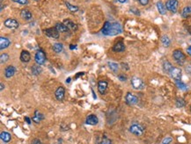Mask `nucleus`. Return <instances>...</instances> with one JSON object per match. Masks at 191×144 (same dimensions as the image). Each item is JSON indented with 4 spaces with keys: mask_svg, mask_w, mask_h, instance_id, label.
<instances>
[{
    "mask_svg": "<svg viewBox=\"0 0 191 144\" xmlns=\"http://www.w3.org/2000/svg\"><path fill=\"white\" fill-rule=\"evenodd\" d=\"M187 52H188V54L189 55L191 56V46H189V48H188V49H187Z\"/></svg>",
    "mask_w": 191,
    "mask_h": 144,
    "instance_id": "40",
    "label": "nucleus"
},
{
    "mask_svg": "<svg viewBox=\"0 0 191 144\" xmlns=\"http://www.w3.org/2000/svg\"><path fill=\"white\" fill-rule=\"evenodd\" d=\"M34 60H35V62H36L37 64H39V65L43 64L45 62V61H46V55H45V53L42 49L38 50L36 52V54H35Z\"/></svg>",
    "mask_w": 191,
    "mask_h": 144,
    "instance_id": "6",
    "label": "nucleus"
},
{
    "mask_svg": "<svg viewBox=\"0 0 191 144\" xmlns=\"http://www.w3.org/2000/svg\"><path fill=\"white\" fill-rule=\"evenodd\" d=\"M185 105V101L182 99H177L176 100V106L177 107H183Z\"/></svg>",
    "mask_w": 191,
    "mask_h": 144,
    "instance_id": "33",
    "label": "nucleus"
},
{
    "mask_svg": "<svg viewBox=\"0 0 191 144\" xmlns=\"http://www.w3.org/2000/svg\"><path fill=\"white\" fill-rule=\"evenodd\" d=\"M125 101H126V104L129 105H135L138 103V98L134 94L128 92L125 97Z\"/></svg>",
    "mask_w": 191,
    "mask_h": 144,
    "instance_id": "5",
    "label": "nucleus"
},
{
    "mask_svg": "<svg viewBox=\"0 0 191 144\" xmlns=\"http://www.w3.org/2000/svg\"><path fill=\"white\" fill-rule=\"evenodd\" d=\"M9 59V55L7 54H2L1 55V58H0V61H1V63L3 64V63H5V62H6Z\"/></svg>",
    "mask_w": 191,
    "mask_h": 144,
    "instance_id": "32",
    "label": "nucleus"
},
{
    "mask_svg": "<svg viewBox=\"0 0 191 144\" xmlns=\"http://www.w3.org/2000/svg\"><path fill=\"white\" fill-rule=\"evenodd\" d=\"M101 32H102V34L108 35V36H115V35L122 34L123 28H122V25L119 23H111V22L107 21L103 25Z\"/></svg>",
    "mask_w": 191,
    "mask_h": 144,
    "instance_id": "1",
    "label": "nucleus"
},
{
    "mask_svg": "<svg viewBox=\"0 0 191 144\" xmlns=\"http://www.w3.org/2000/svg\"><path fill=\"white\" fill-rule=\"evenodd\" d=\"M85 123L88 124V125H92V126L97 125L98 124V118H97V116L94 115V114H91V115L87 116L86 119H85Z\"/></svg>",
    "mask_w": 191,
    "mask_h": 144,
    "instance_id": "12",
    "label": "nucleus"
},
{
    "mask_svg": "<svg viewBox=\"0 0 191 144\" xmlns=\"http://www.w3.org/2000/svg\"><path fill=\"white\" fill-rule=\"evenodd\" d=\"M15 72H16V69L11 65V66H8L5 69V76L6 78H10V77L14 76Z\"/></svg>",
    "mask_w": 191,
    "mask_h": 144,
    "instance_id": "14",
    "label": "nucleus"
},
{
    "mask_svg": "<svg viewBox=\"0 0 191 144\" xmlns=\"http://www.w3.org/2000/svg\"><path fill=\"white\" fill-rule=\"evenodd\" d=\"M137 1H138L142 5H146L149 3V0H137Z\"/></svg>",
    "mask_w": 191,
    "mask_h": 144,
    "instance_id": "37",
    "label": "nucleus"
},
{
    "mask_svg": "<svg viewBox=\"0 0 191 144\" xmlns=\"http://www.w3.org/2000/svg\"><path fill=\"white\" fill-rule=\"evenodd\" d=\"M130 132L137 136H141L144 134V127L139 124H133L130 127Z\"/></svg>",
    "mask_w": 191,
    "mask_h": 144,
    "instance_id": "4",
    "label": "nucleus"
},
{
    "mask_svg": "<svg viewBox=\"0 0 191 144\" xmlns=\"http://www.w3.org/2000/svg\"><path fill=\"white\" fill-rule=\"evenodd\" d=\"M65 5H66V6L68 7V9L71 11V12H78V6H75V5H71L70 3H68V2H65Z\"/></svg>",
    "mask_w": 191,
    "mask_h": 144,
    "instance_id": "30",
    "label": "nucleus"
},
{
    "mask_svg": "<svg viewBox=\"0 0 191 144\" xmlns=\"http://www.w3.org/2000/svg\"><path fill=\"white\" fill-rule=\"evenodd\" d=\"M172 141H173L172 137H166L162 141V144H170L172 142Z\"/></svg>",
    "mask_w": 191,
    "mask_h": 144,
    "instance_id": "35",
    "label": "nucleus"
},
{
    "mask_svg": "<svg viewBox=\"0 0 191 144\" xmlns=\"http://www.w3.org/2000/svg\"><path fill=\"white\" fill-rule=\"evenodd\" d=\"M81 75H84V72H81V73H79V74H78V75H77V76H76V77H75V78H78V76H81Z\"/></svg>",
    "mask_w": 191,
    "mask_h": 144,
    "instance_id": "42",
    "label": "nucleus"
},
{
    "mask_svg": "<svg viewBox=\"0 0 191 144\" xmlns=\"http://www.w3.org/2000/svg\"><path fill=\"white\" fill-rule=\"evenodd\" d=\"M64 95H65V90L64 87L60 86L57 88V90L55 92V96L57 98V99L59 100V101H62L64 99Z\"/></svg>",
    "mask_w": 191,
    "mask_h": 144,
    "instance_id": "11",
    "label": "nucleus"
},
{
    "mask_svg": "<svg viewBox=\"0 0 191 144\" xmlns=\"http://www.w3.org/2000/svg\"><path fill=\"white\" fill-rule=\"evenodd\" d=\"M25 120H26V122H27V123H28V124H30V123H31V121H30V119H29L28 117H26Z\"/></svg>",
    "mask_w": 191,
    "mask_h": 144,
    "instance_id": "41",
    "label": "nucleus"
},
{
    "mask_svg": "<svg viewBox=\"0 0 191 144\" xmlns=\"http://www.w3.org/2000/svg\"><path fill=\"white\" fill-rule=\"evenodd\" d=\"M33 144H42V142L39 139H34L33 141Z\"/></svg>",
    "mask_w": 191,
    "mask_h": 144,
    "instance_id": "38",
    "label": "nucleus"
},
{
    "mask_svg": "<svg viewBox=\"0 0 191 144\" xmlns=\"http://www.w3.org/2000/svg\"><path fill=\"white\" fill-rule=\"evenodd\" d=\"M161 42H162L164 47H169L171 42H170V39H169L166 35H164V36L161 38Z\"/></svg>",
    "mask_w": 191,
    "mask_h": 144,
    "instance_id": "25",
    "label": "nucleus"
},
{
    "mask_svg": "<svg viewBox=\"0 0 191 144\" xmlns=\"http://www.w3.org/2000/svg\"><path fill=\"white\" fill-rule=\"evenodd\" d=\"M42 72V69L39 65H34L32 68V73L33 75H39Z\"/></svg>",
    "mask_w": 191,
    "mask_h": 144,
    "instance_id": "28",
    "label": "nucleus"
},
{
    "mask_svg": "<svg viewBox=\"0 0 191 144\" xmlns=\"http://www.w3.org/2000/svg\"><path fill=\"white\" fill-rule=\"evenodd\" d=\"M157 8H158V12H159L160 14H162V15L166 14V7H165V5H163V3H162V2H160V1H159V2L157 3Z\"/></svg>",
    "mask_w": 191,
    "mask_h": 144,
    "instance_id": "21",
    "label": "nucleus"
},
{
    "mask_svg": "<svg viewBox=\"0 0 191 144\" xmlns=\"http://www.w3.org/2000/svg\"><path fill=\"white\" fill-rule=\"evenodd\" d=\"M191 15V6H187L183 9L182 12V16L183 18H187Z\"/></svg>",
    "mask_w": 191,
    "mask_h": 144,
    "instance_id": "24",
    "label": "nucleus"
},
{
    "mask_svg": "<svg viewBox=\"0 0 191 144\" xmlns=\"http://www.w3.org/2000/svg\"><path fill=\"white\" fill-rule=\"evenodd\" d=\"M20 16L23 18L24 19H26V20H28V19H30V18H32V13H31L28 10L24 9V10H22V11H21V12H20Z\"/></svg>",
    "mask_w": 191,
    "mask_h": 144,
    "instance_id": "20",
    "label": "nucleus"
},
{
    "mask_svg": "<svg viewBox=\"0 0 191 144\" xmlns=\"http://www.w3.org/2000/svg\"><path fill=\"white\" fill-rule=\"evenodd\" d=\"M53 49L56 53H60L63 50V45L61 43H55L53 45Z\"/></svg>",
    "mask_w": 191,
    "mask_h": 144,
    "instance_id": "26",
    "label": "nucleus"
},
{
    "mask_svg": "<svg viewBox=\"0 0 191 144\" xmlns=\"http://www.w3.org/2000/svg\"><path fill=\"white\" fill-rule=\"evenodd\" d=\"M100 144H112V142H111V140L108 139L107 136H104L102 138L101 142H100Z\"/></svg>",
    "mask_w": 191,
    "mask_h": 144,
    "instance_id": "34",
    "label": "nucleus"
},
{
    "mask_svg": "<svg viewBox=\"0 0 191 144\" xmlns=\"http://www.w3.org/2000/svg\"><path fill=\"white\" fill-rule=\"evenodd\" d=\"M76 48H77V47H76V46H73V45L71 46V49H76Z\"/></svg>",
    "mask_w": 191,
    "mask_h": 144,
    "instance_id": "43",
    "label": "nucleus"
},
{
    "mask_svg": "<svg viewBox=\"0 0 191 144\" xmlns=\"http://www.w3.org/2000/svg\"><path fill=\"white\" fill-rule=\"evenodd\" d=\"M44 34L50 38H53V39H58L59 38V32L57 30L56 27H51V28L45 29Z\"/></svg>",
    "mask_w": 191,
    "mask_h": 144,
    "instance_id": "7",
    "label": "nucleus"
},
{
    "mask_svg": "<svg viewBox=\"0 0 191 144\" xmlns=\"http://www.w3.org/2000/svg\"><path fill=\"white\" fill-rule=\"evenodd\" d=\"M175 84L176 85L178 86V88H180L181 90H183V91H185V90H187L188 89V87H187V85H185L184 83H182L181 80L180 81H175Z\"/></svg>",
    "mask_w": 191,
    "mask_h": 144,
    "instance_id": "29",
    "label": "nucleus"
},
{
    "mask_svg": "<svg viewBox=\"0 0 191 144\" xmlns=\"http://www.w3.org/2000/svg\"><path fill=\"white\" fill-rule=\"evenodd\" d=\"M31 59V55H30V53L28 51L23 50L20 54V60L21 62H28Z\"/></svg>",
    "mask_w": 191,
    "mask_h": 144,
    "instance_id": "15",
    "label": "nucleus"
},
{
    "mask_svg": "<svg viewBox=\"0 0 191 144\" xmlns=\"http://www.w3.org/2000/svg\"><path fill=\"white\" fill-rule=\"evenodd\" d=\"M131 85H132V87L135 90H137V91L143 90L144 88V86H145L144 81L142 80L141 78L137 77V76L132 77V79H131Z\"/></svg>",
    "mask_w": 191,
    "mask_h": 144,
    "instance_id": "3",
    "label": "nucleus"
},
{
    "mask_svg": "<svg viewBox=\"0 0 191 144\" xmlns=\"http://www.w3.org/2000/svg\"><path fill=\"white\" fill-rule=\"evenodd\" d=\"M173 57L178 64H183L186 61V56L183 52L180 49H176L173 53Z\"/></svg>",
    "mask_w": 191,
    "mask_h": 144,
    "instance_id": "2",
    "label": "nucleus"
},
{
    "mask_svg": "<svg viewBox=\"0 0 191 144\" xmlns=\"http://www.w3.org/2000/svg\"><path fill=\"white\" fill-rule=\"evenodd\" d=\"M173 68V66H172V64L169 62H165L164 63H163V69H164V70L166 71V72H170V70L172 69Z\"/></svg>",
    "mask_w": 191,
    "mask_h": 144,
    "instance_id": "27",
    "label": "nucleus"
},
{
    "mask_svg": "<svg viewBox=\"0 0 191 144\" xmlns=\"http://www.w3.org/2000/svg\"><path fill=\"white\" fill-rule=\"evenodd\" d=\"M64 25H66L67 27H68V29H70V30H72V31L78 30V25H76L74 22H72L71 20H70V19H65L64 20Z\"/></svg>",
    "mask_w": 191,
    "mask_h": 144,
    "instance_id": "18",
    "label": "nucleus"
},
{
    "mask_svg": "<svg viewBox=\"0 0 191 144\" xmlns=\"http://www.w3.org/2000/svg\"><path fill=\"white\" fill-rule=\"evenodd\" d=\"M36 1H37V0H36Z\"/></svg>",
    "mask_w": 191,
    "mask_h": 144,
    "instance_id": "48",
    "label": "nucleus"
},
{
    "mask_svg": "<svg viewBox=\"0 0 191 144\" xmlns=\"http://www.w3.org/2000/svg\"><path fill=\"white\" fill-rule=\"evenodd\" d=\"M70 82H71V77H69L66 80V83H70Z\"/></svg>",
    "mask_w": 191,
    "mask_h": 144,
    "instance_id": "46",
    "label": "nucleus"
},
{
    "mask_svg": "<svg viewBox=\"0 0 191 144\" xmlns=\"http://www.w3.org/2000/svg\"><path fill=\"white\" fill-rule=\"evenodd\" d=\"M4 86H5L4 84H1V91H3V90H4Z\"/></svg>",
    "mask_w": 191,
    "mask_h": 144,
    "instance_id": "44",
    "label": "nucleus"
},
{
    "mask_svg": "<svg viewBox=\"0 0 191 144\" xmlns=\"http://www.w3.org/2000/svg\"><path fill=\"white\" fill-rule=\"evenodd\" d=\"M119 78H120V80H121V81H125L127 77H126L125 76H123V75H120V76H119Z\"/></svg>",
    "mask_w": 191,
    "mask_h": 144,
    "instance_id": "39",
    "label": "nucleus"
},
{
    "mask_svg": "<svg viewBox=\"0 0 191 144\" xmlns=\"http://www.w3.org/2000/svg\"><path fill=\"white\" fill-rule=\"evenodd\" d=\"M15 3H19L20 5H27L28 4V0H12Z\"/></svg>",
    "mask_w": 191,
    "mask_h": 144,
    "instance_id": "36",
    "label": "nucleus"
},
{
    "mask_svg": "<svg viewBox=\"0 0 191 144\" xmlns=\"http://www.w3.org/2000/svg\"><path fill=\"white\" fill-rule=\"evenodd\" d=\"M11 44L10 41L5 37H0V49L3 50L6 48H8L9 45Z\"/></svg>",
    "mask_w": 191,
    "mask_h": 144,
    "instance_id": "16",
    "label": "nucleus"
},
{
    "mask_svg": "<svg viewBox=\"0 0 191 144\" xmlns=\"http://www.w3.org/2000/svg\"><path fill=\"white\" fill-rule=\"evenodd\" d=\"M124 44L122 42H118L113 47V51H115V52H123V51H124Z\"/></svg>",
    "mask_w": 191,
    "mask_h": 144,
    "instance_id": "17",
    "label": "nucleus"
},
{
    "mask_svg": "<svg viewBox=\"0 0 191 144\" xmlns=\"http://www.w3.org/2000/svg\"><path fill=\"white\" fill-rule=\"evenodd\" d=\"M55 27L57 28V30L58 32H61V33H65L68 30V27L64 24H63V23H57V25H56Z\"/></svg>",
    "mask_w": 191,
    "mask_h": 144,
    "instance_id": "23",
    "label": "nucleus"
},
{
    "mask_svg": "<svg viewBox=\"0 0 191 144\" xmlns=\"http://www.w3.org/2000/svg\"><path fill=\"white\" fill-rule=\"evenodd\" d=\"M5 25L8 28H12V29H16L19 27V23L16 19L14 18H8L4 22Z\"/></svg>",
    "mask_w": 191,
    "mask_h": 144,
    "instance_id": "10",
    "label": "nucleus"
},
{
    "mask_svg": "<svg viewBox=\"0 0 191 144\" xmlns=\"http://www.w3.org/2000/svg\"><path fill=\"white\" fill-rule=\"evenodd\" d=\"M108 82L107 81H100L98 83V91L101 94H104L108 89Z\"/></svg>",
    "mask_w": 191,
    "mask_h": 144,
    "instance_id": "13",
    "label": "nucleus"
},
{
    "mask_svg": "<svg viewBox=\"0 0 191 144\" xmlns=\"http://www.w3.org/2000/svg\"><path fill=\"white\" fill-rule=\"evenodd\" d=\"M118 1H119L120 3H125V2H126L127 0H118Z\"/></svg>",
    "mask_w": 191,
    "mask_h": 144,
    "instance_id": "45",
    "label": "nucleus"
},
{
    "mask_svg": "<svg viewBox=\"0 0 191 144\" xmlns=\"http://www.w3.org/2000/svg\"><path fill=\"white\" fill-rule=\"evenodd\" d=\"M108 66L114 72H117V70H118V64L117 63L110 62H108Z\"/></svg>",
    "mask_w": 191,
    "mask_h": 144,
    "instance_id": "31",
    "label": "nucleus"
},
{
    "mask_svg": "<svg viewBox=\"0 0 191 144\" xmlns=\"http://www.w3.org/2000/svg\"><path fill=\"white\" fill-rule=\"evenodd\" d=\"M166 10L170 11L171 12L175 13L178 9V1L177 0H168L166 5Z\"/></svg>",
    "mask_w": 191,
    "mask_h": 144,
    "instance_id": "8",
    "label": "nucleus"
},
{
    "mask_svg": "<svg viewBox=\"0 0 191 144\" xmlns=\"http://www.w3.org/2000/svg\"><path fill=\"white\" fill-rule=\"evenodd\" d=\"M190 110H191V107H190Z\"/></svg>",
    "mask_w": 191,
    "mask_h": 144,
    "instance_id": "47",
    "label": "nucleus"
},
{
    "mask_svg": "<svg viewBox=\"0 0 191 144\" xmlns=\"http://www.w3.org/2000/svg\"><path fill=\"white\" fill-rule=\"evenodd\" d=\"M43 119H44V117H43V115H42V113H40L38 111H35L34 116L33 117V121H34L35 123H39Z\"/></svg>",
    "mask_w": 191,
    "mask_h": 144,
    "instance_id": "22",
    "label": "nucleus"
},
{
    "mask_svg": "<svg viewBox=\"0 0 191 144\" xmlns=\"http://www.w3.org/2000/svg\"><path fill=\"white\" fill-rule=\"evenodd\" d=\"M169 73L172 76V78L175 79V81H180L182 79V70L179 68L173 67Z\"/></svg>",
    "mask_w": 191,
    "mask_h": 144,
    "instance_id": "9",
    "label": "nucleus"
},
{
    "mask_svg": "<svg viewBox=\"0 0 191 144\" xmlns=\"http://www.w3.org/2000/svg\"><path fill=\"white\" fill-rule=\"evenodd\" d=\"M0 138L4 142H9L12 139V136L8 132H2L1 135H0Z\"/></svg>",
    "mask_w": 191,
    "mask_h": 144,
    "instance_id": "19",
    "label": "nucleus"
}]
</instances>
